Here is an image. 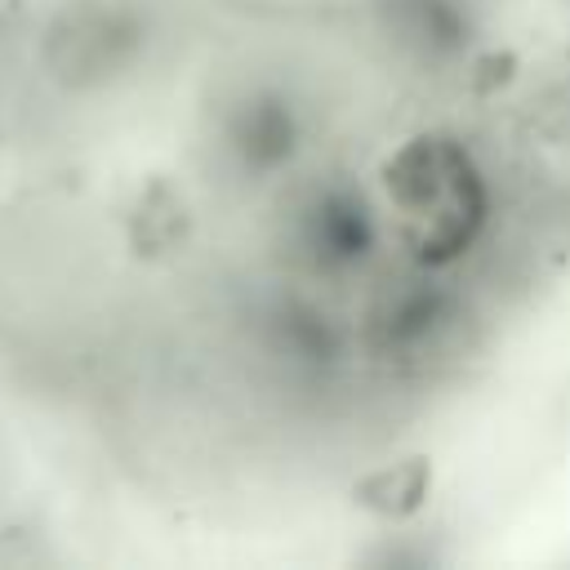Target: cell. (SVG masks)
I'll use <instances>...</instances> for the list:
<instances>
[{"mask_svg":"<svg viewBox=\"0 0 570 570\" xmlns=\"http://www.w3.org/2000/svg\"><path fill=\"white\" fill-rule=\"evenodd\" d=\"M392 191L423 249H459L481 218V191L472 174L463 169L459 151L441 142H414L396 160Z\"/></svg>","mask_w":570,"mask_h":570,"instance_id":"1","label":"cell"}]
</instances>
